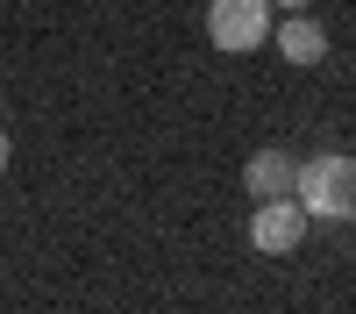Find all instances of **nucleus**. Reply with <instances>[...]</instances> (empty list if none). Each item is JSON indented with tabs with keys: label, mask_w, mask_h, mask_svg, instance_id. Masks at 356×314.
I'll return each instance as SVG.
<instances>
[{
	"label": "nucleus",
	"mask_w": 356,
	"mask_h": 314,
	"mask_svg": "<svg viewBox=\"0 0 356 314\" xmlns=\"http://www.w3.org/2000/svg\"><path fill=\"white\" fill-rule=\"evenodd\" d=\"M292 200H300L307 221H356V157H342V150L300 157V171H292Z\"/></svg>",
	"instance_id": "nucleus-1"
},
{
	"label": "nucleus",
	"mask_w": 356,
	"mask_h": 314,
	"mask_svg": "<svg viewBox=\"0 0 356 314\" xmlns=\"http://www.w3.org/2000/svg\"><path fill=\"white\" fill-rule=\"evenodd\" d=\"M271 0H207V43L243 57V50H264L271 43Z\"/></svg>",
	"instance_id": "nucleus-2"
},
{
	"label": "nucleus",
	"mask_w": 356,
	"mask_h": 314,
	"mask_svg": "<svg viewBox=\"0 0 356 314\" xmlns=\"http://www.w3.org/2000/svg\"><path fill=\"white\" fill-rule=\"evenodd\" d=\"M307 214H300V200H257V214H250V250L264 257H285V250H300L307 243Z\"/></svg>",
	"instance_id": "nucleus-3"
},
{
	"label": "nucleus",
	"mask_w": 356,
	"mask_h": 314,
	"mask_svg": "<svg viewBox=\"0 0 356 314\" xmlns=\"http://www.w3.org/2000/svg\"><path fill=\"white\" fill-rule=\"evenodd\" d=\"M271 43H278V57H285V65H321V57H328V29H321L314 15H285L278 29H271Z\"/></svg>",
	"instance_id": "nucleus-4"
},
{
	"label": "nucleus",
	"mask_w": 356,
	"mask_h": 314,
	"mask_svg": "<svg viewBox=\"0 0 356 314\" xmlns=\"http://www.w3.org/2000/svg\"><path fill=\"white\" fill-rule=\"evenodd\" d=\"M292 171H300L292 150H257L243 164V186H250V200H292Z\"/></svg>",
	"instance_id": "nucleus-5"
},
{
	"label": "nucleus",
	"mask_w": 356,
	"mask_h": 314,
	"mask_svg": "<svg viewBox=\"0 0 356 314\" xmlns=\"http://www.w3.org/2000/svg\"><path fill=\"white\" fill-rule=\"evenodd\" d=\"M15 164V136H8V122H0V171Z\"/></svg>",
	"instance_id": "nucleus-6"
},
{
	"label": "nucleus",
	"mask_w": 356,
	"mask_h": 314,
	"mask_svg": "<svg viewBox=\"0 0 356 314\" xmlns=\"http://www.w3.org/2000/svg\"><path fill=\"white\" fill-rule=\"evenodd\" d=\"M271 8H285V15H307V8H314V0H271Z\"/></svg>",
	"instance_id": "nucleus-7"
}]
</instances>
